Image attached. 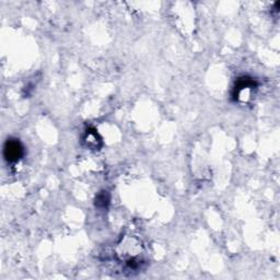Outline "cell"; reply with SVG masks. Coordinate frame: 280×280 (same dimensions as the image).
<instances>
[{
	"label": "cell",
	"mask_w": 280,
	"mask_h": 280,
	"mask_svg": "<svg viewBox=\"0 0 280 280\" xmlns=\"http://www.w3.org/2000/svg\"><path fill=\"white\" fill-rule=\"evenodd\" d=\"M5 156L9 162H16L22 156L23 150L19 142L16 140H8L5 145Z\"/></svg>",
	"instance_id": "obj_1"
}]
</instances>
